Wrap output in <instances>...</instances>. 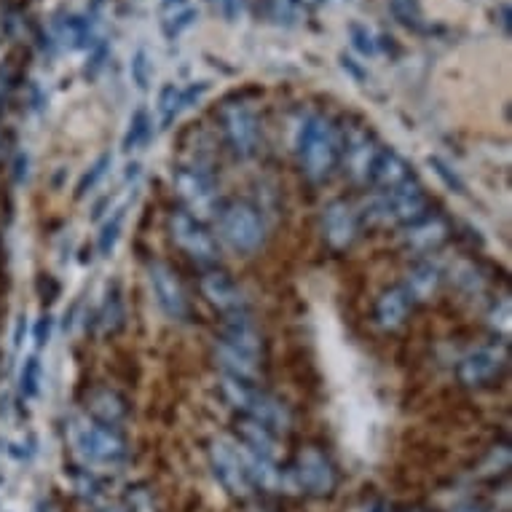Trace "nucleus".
I'll use <instances>...</instances> for the list:
<instances>
[{
  "label": "nucleus",
  "instance_id": "obj_24",
  "mask_svg": "<svg viewBox=\"0 0 512 512\" xmlns=\"http://www.w3.org/2000/svg\"><path fill=\"white\" fill-rule=\"evenodd\" d=\"M148 135H151V116H148V110L145 108H137L135 113H132V118H129V126H126L121 148H124L126 153L137 151L140 145H145Z\"/></svg>",
  "mask_w": 512,
  "mask_h": 512
},
{
  "label": "nucleus",
  "instance_id": "obj_42",
  "mask_svg": "<svg viewBox=\"0 0 512 512\" xmlns=\"http://www.w3.org/2000/svg\"><path fill=\"white\" fill-rule=\"evenodd\" d=\"M161 3H164V9H169V11L183 9L185 6V0H161Z\"/></svg>",
  "mask_w": 512,
  "mask_h": 512
},
{
  "label": "nucleus",
  "instance_id": "obj_46",
  "mask_svg": "<svg viewBox=\"0 0 512 512\" xmlns=\"http://www.w3.org/2000/svg\"><path fill=\"white\" fill-rule=\"evenodd\" d=\"M413 512H424V510H413Z\"/></svg>",
  "mask_w": 512,
  "mask_h": 512
},
{
  "label": "nucleus",
  "instance_id": "obj_36",
  "mask_svg": "<svg viewBox=\"0 0 512 512\" xmlns=\"http://www.w3.org/2000/svg\"><path fill=\"white\" fill-rule=\"evenodd\" d=\"M210 3L218 9V14L226 19V22H236V19L242 17L244 0H210Z\"/></svg>",
  "mask_w": 512,
  "mask_h": 512
},
{
  "label": "nucleus",
  "instance_id": "obj_12",
  "mask_svg": "<svg viewBox=\"0 0 512 512\" xmlns=\"http://www.w3.org/2000/svg\"><path fill=\"white\" fill-rule=\"evenodd\" d=\"M378 153H381V148L370 132L352 129L349 135L341 137V159H344V169L354 183H370Z\"/></svg>",
  "mask_w": 512,
  "mask_h": 512
},
{
  "label": "nucleus",
  "instance_id": "obj_29",
  "mask_svg": "<svg viewBox=\"0 0 512 512\" xmlns=\"http://www.w3.org/2000/svg\"><path fill=\"white\" fill-rule=\"evenodd\" d=\"M110 164H113V156H110V153H102L100 159L94 161L92 167H89V169H86V172H84V177L78 180L76 194H78V196H86V194H89V191H94V188H97V183H100L102 177L108 175Z\"/></svg>",
  "mask_w": 512,
  "mask_h": 512
},
{
  "label": "nucleus",
  "instance_id": "obj_45",
  "mask_svg": "<svg viewBox=\"0 0 512 512\" xmlns=\"http://www.w3.org/2000/svg\"><path fill=\"white\" fill-rule=\"evenodd\" d=\"M102 512H124L121 507H110V510H102Z\"/></svg>",
  "mask_w": 512,
  "mask_h": 512
},
{
  "label": "nucleus",
  "instance_id": "obj_8",
  "mask_svg": "<svg viewBox=\"0 0 512 512\" xmlns=\"http://www.w3.org/2000/svg\"><path fill=\"white\" fill-rule=\"evenodd\" d=\"M169 234H172L177 247H180L188 258H194L196 263L210 266V263L218 261V242L212 239V234L204 228L202 220H196L194 215H188L185 210L175 212V215L169 218Z\"/></svg>",
  "mask_w": 512,
  "mask_h": 512
},
{
  "label": "nucleus",
  "instance_id": "obj_26",
  "mask_svg": "<svg viewBox=\"0 0 512 512\" xmlns=\"http://www.w3.org/2000/svg\"><path fill=\"white\" fill-rule=\"evenodd\" d=\"M389 11L408 30H421L424 25V11H421L419 0H389Z\"/></svg>",
  "mask_w": 512,
  "mask_h": 512
},
{
  "label": "nucleus",
  "instance_id": "obj_16",
  "mask_svg": "<svg viewBox=\"0 0 512 512\" xmlns=\"http://www.w3.org/2000/svg\"><path fill=\"white\" fill-rule=\"evenodd\" d=\"M322 231L333 250H346L357 239V212L344 202L330 204L322 218Z\"/></svg>",
  "mask_w": 512,
  "mask_h": 512
},
{
  "label": "nucleus",
  "instance_id": "obj_31",
  "mask_svg": "<svg viewBox=\"0 0 512 512\" xmlns=\"http://www.w3.org/2000/svg\"><path fill=\"white\" fill-rule=\"evenodd\" d=\"M129 73H132V81L137 84V89H148L151 86V76H153V65L151 57H148V51L137 49L132 62H129Z\"/></svg>",
  "mask_w": 512,
  "mask_h": 512
},
{
  "label": "nucleus",
  "instance_id": "obj_27",
  "mask_svg": "<svg viewBox=\"0 0 512 512\" xmlns=\"http://www.w3.org/2000/svg\"><path fill=\"white\" fill-rule=\"evenodd\" d=\"M19 392L27 400H33L41 392V360L38 357H27L22 370H19Z\"/></svg>",
  "mask_w": 512,
  "mask_h": 512
},
{
  "label": "nucleus",
  "instance_id": "obj_4",
  "mask_svg": "<svg viewBox=\"0 0 512 512\" xmlns=\"http://www.w3.org/2000/svg\"><path fill=\"white\" fill-rule=\"evenodd\" d=\"M172 183H175L177 196L185 204L188 215H194L196 220L220 215L218 185L207 175V169L196 167V164L194 167H180L172 175Z\"/></svg>",
  "mask_w": 512,
  "mask_h": 512
},
{
  "label": "nucleus",
  "instance_id": "obj_21",
  "mask_svg": "<svg viewBox=\"0 0 512 512\" xmlns=\"http://www.w3.org/2000/svg\"><path fill=\"white\" fill-rule=\"evenodd\" d=\"M236 435H239V445L252 451V454L269 456V459L277 456V437H274V432L269 427H263L258 421H236Z\"/></svg>",
  "mask_w": 512,
  "mask_h": 512
},
{
  "label": "nucleus",
  "instance_id": "obj_2",
  "mask_svg": "<svg viewBox=\"0 0 512 512\" xmlns=\"http://www.w3.org/2000/svg\"><path fill=\"white\" fill-rule=\"evenodd\" d=\"M220 392L231 403V408L244 413V419L258 421L263 427H269L271 432H285L290 427V411L285 408V403H279L277 397L258 389L252 381L223 376L220 378Z\"/></svg>",
  "mask_w": 512,
  "mask_h": 512
},
{
  "label": "nucleus",
  "instance_id": "obj_1",
  "mask_svg": "<svg viewBox=\"0 0 512 512\" xmlns=\"http://www.w3.org/2000/svg\"><path fill=\"white\" fill-rule=\"evenodd\" d=\"M295 148H298V156H301L303 172L314 183L328 180L338 161H341V135H338L336 126L330 124L328 118H306L301 129H298Z\"/></svg>",
  "mask_w": 512,
  "mask_h": 512
},
{
  "label": "nucleus",
  "instance_id": "obj_37",
  "mask_svg": "<svg viewBox=\"0 0 512 512\" xmlns=\"http://www.w3.org/2000/svg\"><path fill=\"white\" fill-rule=\"evenodd\" d=\"M51 330H54V319L49 314H43L38 322H35V330H33V338H35V346L43 349V346L51 341Z\"/></svg>",
  "mask_w": 512,
  "mask_h": 512
},
{
  "label": "nucleus",
  "instance_id": "obj_41",
  "mask_svg": "<svg viewBox=\"0 0 512 512\" xmlns=\"http://www.w3.org/2000/svg\"><path fill=\"white\" fill-rule=\"evenodd\" d=\"M22 333H25V317H19L17 330H14V346H22Z\"/></svg>",
  "mask_w": 512,
  "mask_h": 512
},
{
  "label": "nucleus",
  "instance_id": "obj_7",
  "mask_svg": "<svg viewBox=\"0 0 512 512\" xmlns=\"http://www.w3.org/2000/svg\"><path fill=\"white\" fill-rule=\"evenodd\" d=\"M220 124H223V135H226L231 151L239 159H250L258 153V145H261L258 118L244 102H226L220 108Z\"/></svg>",
  "mask_w": 512,
  "mask_h": 512
},
{
  "label": "nucleus",
  "instance_id": "obj_44",
  "mask_svg": "<svg viewBox=\"0 0 512 512\" xmlns=\"http://www.w3.org/2000/svg\"><path fill=\"white\" fill-rule=\"evenodd\" d=\"M456 512H483V510H478V507H462V510H456Z\"/></svg>",
  "mask_w": 512,
  "mask_h": 512
},
{
  "label": "nucleus",
  "instance_id": "obj_33",
  "mask_svg": "<svg viewBox=\"0 0 512 512\" xmlns=\"http://www.w3.org/2000/svg\"><path fill=\"white\" fill-rule=\"evenodd\" d=\"M124 322V309H121V295L113 287V295L108 293V301H105V309H102V325L108 330H118Z\"/></svg>",
  "mask_w": 512,
  "mask_h": 512
},
{
  "label": "nucleus",
  "instance_id": "obj_35",
  "mask_svg": "<svg viewBox=\"0 0 512 512\" xmlns=\"http://www.w3.org/2000/svg\"><path fill=\"white\" fill-rule=\"evenodd\" d=\"M129 512H156L153 496L143 486L129 488Z\"/></svg>",
  "mask_w": 512,
  "mask_h": 512
},
{
  "label": "nucleus",
  "instance_id": "obj_43",
  "mask_svg": "<svg viewBox=\"0 0 512 512\" xmlns=\"http://www.w3.org/2000/svg\"><path fill=\"white\" fill-rule=\"evenodd\" d=\"M502 25L504 30L510 33V9H507V6H502Z\"/></svg>",
  "mask_w": 512,
  "mask_h": 512
},
{
  "label": "nucleus",
  "instance_id": "obj_30",
  "mask_svg": "<svg viewBox=\"0 0 512 512\" xmlns=\"http://www.w3.org/2000/svg\"><path fill=\"white\" fill-rule=\"evenodd\" d=\"M427 164H429V167H432V169H435V175L440 177V183H443L445 188L451 191V194H459V196L467 194V185H464L462 177L456 175L454 169L448 167V164H445V161L440 159V156H429Z\"/></svg>",
  "mask_w": 512,
  "mask_h": 512
},
{
  "label": "nucleus",
  "instance_id": "obj_13",
  "mask_svg": "<svg viewBox=\"0 0 512 512\" xmlns=\"http://www.w3.org/2000/svg\"><path fill=\"white\" fill-rule=\"evenodd\" d=\"M148 279H151L153 298L159 303V309L172 319H183L188 314V301L180 282H177L175 271L164 266V263H153L148 269Z\"/></svg>",
  "mask_w": 512,
  "mask_h": 512
},
{
  "label": "nucleus",
  "instance_id": "obj_11",
  "mask_svg": "<svg viewBox=\"0 0 512 512\" xmlns=\"http://www.w3.org/2000/svg\"><path fill=\"white\" fill-rule=\"evenodd\" d=\"M210 464L215 478L220 480V486L226 488L231 496H247L250 494V478L244 470L242 454L239 445L231 440H212L210 443Z\"/></svg>",
  "mask_w": 512,
  "mask_h": 512
},
{
  "label": "nucleus",
  "instance_id": "obj_25",
  "mask_svg": "<svg viewBox=\"0 0 512 512\" xmlns=\"http://www.w3.org/2000/svg\"><path fill=\"white\" fill-rule=\"evenodd\" d=\"M185 110L183 105V89H177L175 84H167L164 89H161L159 94V116H161V129H167V126H172V121H175L180 113Z\"/></svg>",
  "mask_w": 512,
  "mask_h": 512
},
{
  "label": "nucleus",
  "instance_id": "obj_23",
  "mask_svg": "<svg viewBox=\"0 0 512 512\" xmlns=\"http://www.w3.org/2000/svg\"><path fill=\"white\" fill-rule=\"evenodd\" d=\"M215 354H218L220 368L226 370V376L242 378V381H255V378L261 376L263 360H258V357L234 352V349H228V346H223V344H218Z\"/></svg>",
  "mask_w": 512,
  "mask_h": 512
},
{
  "label": "nucleus",
  "instance_id": "obj_22",
  "mask_svg": "<svg viewBox=\"0 0 512 512\" xmlns=\"http://www.w3.org/2000/svg\"><path fill=\"white\" fill-rule=\"evenodd\" d=\"M437 287H440V271H437V266H432V263H416L408 271L403 290L408 293L411 301H429L437 293Z\"/></svg>",
  "mask_w": 512,
  "mask_h": 512
},
{
  "label": "nucleus",
  "instance_id": "obj_40",
  "mask_svg": "<svg viewBox=\"0 0 512 512\" xmlns=\"http://www.w3.org/2000/svg\"><path fill=\"white\" fill-rule=\"evenodd\" d=\"M341 65H344V70H349V73H352L354 78H360V81H362V76H365V73H362V70L357 68V65H354V59L341 57Z\"/></svg>",
  "mask_w": 512,
  "mask_h": 512
},
{
  "label": "nucleus",
  "instance_id": "obj_32",
  "mask_svg": "<svg viewBox=\"0 0 512 512\" xmlns=\"http://www.w3.org/2000/svg\"><path fill=\"white\" fill-rule=\"evenodd\" d=\"M196 22V9L191 6H183V9H175L164 19V35L167 38H177V35L183 33L185 27H191Z\"/></svg>",
  "mask_w": 512,
  "mask_h": 512
},
{
  "label": "nucleus",
  "instance_id": "obj_5",
  "mask_svg": "<svg viewBox=\"0 0 512 512\" xmlns=\"http://www.w3.org/2000/svg\"><path fill=\"white\" fill-rule=\"evenodd\" d=\"M218 231L220 239L231 250L242 252V255L261 250L263 239H266V228H263L261 215L252 210L250 204H231L226 210H220Z\"/></svg>",
  "mask_w": 512,
  "mask_h": 512
},
{
  "label": "nucleus",
  "instance_id": "obj_17",
  "mask_svg": "<svg viewBox=\"0 0 512 512\" xmlns=\"http://www.w3.org/2000/svg\"><path fill=\"white\" fill-rule=\"evenodd\" d=\"M448 234H451V226L445 223V218H440V215H429L427 212V215H421L419 220L408 223L405 242H408V247L416 252H432L448 239Z\"/></svg>",
  "mask_w": 512,
  "mask_h": 512
},
{
  "label": "nucleus",
  "instance_id": "obj_18",
  "mask_svg": "<svg viewBox=\"0 0 512 512\" xmlns=\"http://www.w3.org/2000/svg\"><path fill=\"white\" fill-rule=\"evenodd\" d=\"M370 183H376L378 188H384V191H395L400 185L413 183V172L411 164L395 153L392 148H381L376 159V167H373V175H370Z\"/></svg>",
  "mask_w": 512,
  "mask_h": 512
},
{
  "label": "nucleus",
  "instance_id": "obj_39",
  "mask_svg": "<svg viewBox=\"0 0 512 512\" xmlns=\"http://www.w3.org/2000/svg\"><path fill=\"white\" fill-rule=\"evenodd\" d=\"M27 164H30V159H27V153H19L17 156V169H14V175H17V183H22L27 177Z\"/></svg>",
  "mask_w": 512,
  "mask_h": 512
},
{
  "label": "nucleus",
  "instance_id": "obj_34",
  "mask_svg": "<svg viewBox=\"0 0 512 512\" xmlns=\"http://www.w3.org/2000/svg\"><path fill=\"white\" fill-rule=\"evenodd\" d=\"M349 35H352L354 49L360 51V54H365V57H373V54H376V41H373V35H370L365 27L352 25L349 27Z\"/></svg>",
  "mask_w": 512,
  "mask_h": 512
},
{
  "label": "nucleus",
  "instance_id": "obj_9",
  "mask_svg": "<svg viewBox=\"0 0 512 512\" xmlns=\"http://www.w3.org/2000/svg\"><path fill=\"white\" fill-rule=\"evenodd\" d=\"M510 365V352L504 344H488L470 352L459 362L456 376L464 387H486L491 381L502 376Z\"/></svg>",
  "mask_w": 512,
  "mask_h": 512
},
{
  "label": "nucleus",
  "instance_id": "obj_19",
  "mask_svg": "<svg viewBox=\"0 0 512 512\" xmlns=\"http://www.w3.org/2000/svg\"><path fill=\"white\" fill-rule=\"evenodd\" d=\"M86 408H89L97 424L110 429L118 427L126 419V413H129V405H126V400L118 395L116 389H94L92 395L86 397Z\"/></svg>",
  "mask_w": 512,
  "mask_h": 512
},
{
  "label": "nucleus",
  "instance_id": "obj_15",
  "mask_svg": "<svg viewBox=\"0 0 512 512\" xmlns=\"http://www.w3.org/2000/svg\"><path fill=\"white\" fill-rule=\"evenodd\" d=\"M202 295L223 314H239L244 311L242 290L236 287V282L223 271H207L202 277Z\"/></svg>",
  "mask_w": 512,
  "mask_h": 512
},
{
  "label": "nucleus",
  "instance_id": "obj_6",
  "mask_svg": "<svg viewBox=\"0 0 512 512\" xmlns=\"http://www.w3.org/2000/svg\"><path fill=\"white\" fill-rule=\"evenodd\" d=\"M421 215H427V194L416 183L384 191L368 204V218L376 223H413Z\"/></svg>",
  "mask_w": 512,
  "mask_h": 512
},
{
  "label": "nucleus",
  "instance_id": "obj_14",
  "mask_svg": "<svg viewBox=\"0 0 512 512\" xmlns=\"http://www.w3.org/2000/svg\"><path fill=\"white\" fill-rule=\"evenodd\" d=\"M218 344L228 346V349H234V352L250 354V357L263 360V338L244 311H239V314H228V319L223 322V330H220Z\"/></svg>",
  "mask_w": 512,
  "mask_h": 512
},
{
  "label": "nucleus",
  "instance_id": "obj_3",
  "mask_svg": "<svg viewBox=\"0 0 512 512\" xmlns=\"http://www.w3.org/2000/svg\"><path fill=\"white\" fill-rule=\"evenodd\" d=\"M70 443L86 464L116 467L126 459V443L116 429L102 427L97 421L73 419L70 421Z\"/></svg>",
  "mask_w": 512,
  "mask_h": 512
},
{
  "label": "nucleus",
  "instance_id": "obj_38",
  "mask_svg": "<svg viewBox=\"0 0 512 512\" xmlns=\"http://www.w3.org/2000/svg\"><path fill=\"white\" fill-rule=\"evenodd\" d=\"M76 488L84 499H97L100 496V483H97L92 472H81V478L76 480Z\"/></svg>",
  "mask_w": 512,
  "mask_h": 512
},
{
  "label": "nucleus",
  "instance_id": "obj_28",
  "mask_svg": "<svg viewBox=\"0 0 512 512\" xmlns=\"http://www.w3.org/2000/svg\"><path fill=\"white\" fill-rule=\"evenodd\" d=\"M121 231H124V210H116V215L108 218V223L102 226L100 239H97V250H100L102 258H110V252L116 250Z\"/></svg>",
  "mask_w": 512,
  "mask_h": 512
},
{
  "label": "nucleus",
  "instance_id": "obj_10",
  "mask_svg": "<svg viewBox=\"0 0 512 512\" xmlns=\"http://www.w3.org/2000/svg\"><path fill=\"white\" fill-rule=\"evenodd\" d=\"M293 475L301 491L311 496H330L338 486L336 467L319 448H303L295 459Z\"/></svg>",
  "mask_w": 512,
  "mask_h": 512
},
{
  "label": "nucleus",
  "instance_id": "obj_20",
  "mask_svg": "<svg viewBox=\"0 0 512 512\" xmlns=\"http://www.w3.org/2000/svg\"><path fill=\"white\" fill-rule=\"evenodd\" d=\"M413 301L408 298L403 287H392V290H384L381 298L376 301V319L378 325L384 330H397L400 325H405V319L411 314Z\"/></svg>",
  "mask_w": 512,
  "mask_h": 512
}]
</instances>
